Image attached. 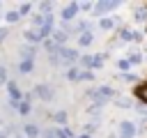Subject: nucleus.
<instances>
[{"label":"nucleus","instance_id":"obj_6","mask_svg":"<svg viewBox=\"0 0 147 138\" xmlns=\"http://www.w3.org/2000/svg\"><path fill=\"white\" fill-rule=\"evenodd\" d=\"M138 133H140V126L136 122H131V120H122L117 124V136L119 138H136Z\"/></svg>","mask_w":147,"mask_h":138},{"label":"nucleus","instance_id":"obj_31","mask_svg":"<svg viewBox=\"0 0 147 138\" xmlns=\"http://www.w3.org/2000/svg\"><path fill=\"white\" fill-rule=\"evenodd\" d=\"M117 80H124V83H138V76H136V74H117Z\"/></svg>","mask_w":147,"mask_h":138},{"label":"nucleus","instance_id":"obj_23","mask_svg":"<svg viewBox=\"0 0 147 138\" xmlns=\"http://www.w3.org/2000/svg\"><path fill=\"white\" fill-rule=\"evenodd\" d=\"M53 9H55V2H51V0L37 2V12H39V14H53Z\"/></svg>","mask_w":147,"mask_h":138},{"label":"nucleus","instance_id":"obj_15","mask_svg":"<svg viewBox=\"0 0 147 138\" xmlns=\"http://www.w3.org/2000/svg\"><path fill=\"white\" fill-rule=\"evenodd\" d=\"M51 120L55 122V126H67V122H69V113H67L64 108H60V110H53Z\"/></svg>","mask_w":147,"mask_h":138},{"label":"nucleus","instance_id":"obj_35","mask_svg":"<svg viewBox=\"0 0 147 138\" xmlns=\"http://www.w3.org/2000/svg\"><path fill=\"white\" fill-rule=\"evenodd\" d=\"M41 138H57V136H55V131H53V126H51V129H44V136H41Z\"/></svg>","mask_w":147,"mask_h":138},{"label":"nucleus","instance_id":"obj_19","mask_svg":"<svg viewBox=\"0 0 147 138\" xmlns=\"http://www.w3.org/2000/svg\"><path fill=\"white\" fill-rule=\"evenodd\" d=\"M131 32H133V28H129V25H119V28H117V39L124 41V44H129V41H131Z\"/></svg>","mask_w":147,"mask_h":138},{"label":"nucleus","instance_id":"obj_28","mask_svg":"<svg viewBox=\"0 0 147 138\" xmlns=\"http://www.w3.org/2000/svg\"><path fill=\"white\" fill-rule=\"evenodd\" d=\"M133 113L140 117V122H147V103H136V108H133Z\"/></svg>","mask_w":147,"mask_h":138},{"label":"nucleus","instance_id":"obj_38","mask_svg":"<svg viewBox=\"0 0 147 138\" xmlns=\"http://www.w3.org/2000/svg\"><path fill=\"white\" fill-rule=\"evenodd\" d=\"M76 138H92V136H87V133H78Z\"/></svg>","mask_w":147,"mask_h":138},{"label":"nucleus","instance_id":"obj_32","mask_svg":"<svg viewBox=\"0 0 147 138\" xmlns=\"http://www.w3.org/2000/svg\"><path fill=\"white\" fill-rule=\"evenodd\" d=\"M142 39H145V32L142 30H133L131 32V41L133 44H142Z\"/></svg>","mask_w":147,"mask_h":138},{"label":"nucleus","instance_id":"obj_3","mask_svg":"<svg viewBox=\"0 0 147 138\" xmlns=\"http://www.w3.org/2000/svg\"><path fill=\"white\" fill-rule=\"evenodd\" d=\"M119 7H122L119 0H96V2H94V12H92V16H96V18H106L108 14H113V12L119 9Z\"/></svg>","mask_w":147,"mask_h":138},{"label":"nucleus","instance_id":"obj_21","mask_svg":"<svg viewBox=\"0 0 147 138\" xmlns=\"http://www.w3.org/2000/svg\"><path fill=\"white\" fill-rule=\"evenodd\" d=\"M64 78L69 80V83H78V78H80V67L76 64V67H69L67 71H64Z\"/></svg>","mask_w":147,"mask_h":138},{"label":"nucleus","instance_id":"obj_17","mask_svg":"<svg viewBox=\"0 0 147 138\" xmlns=\"http://www.w3.org/2000/svg\"><path fill=\"white\" fill-rule=\"evenodd\" d=\"M30 113H32V101H30V99L18 101V106H16V115H18V117H28Z\"/></svg>","mask_w":147,"mask_h":138},{"label":"nucleus","instance_id":"obj_18","mask_svg":"<svg viewBox=\"0 0 147 138\" xmlns=\"http://www.w3.org/2000/svg\"><path fill=\"white\" fill-rule=\"evenodd\" d=\"M78 67H80V69H90V71H94V55L83 53L80 60H78Z\"/></svg>","mask_w":147,"mask_h":138},{"label":"nucleus","instance_id":"obj_5","mask_svg":"<svg viewBox=\"0 0 147 138\" xmlns=\"http://www.w3.org/2000/svg\"><path fill=\"white\" fill-rule=\"evenodd\" d=\"M78 14H80V5H78V2H67V5L60 9V21H64V23H76Z\"/></svg>","mask_w":147,"mask_h":138},{"label":"nucleus","instance_id":"obj_26","mask_svg":"<svg viewBox=\"0 0 147 138\" xmlns=\"http://www.w3.org/2000/svg\"><path fill=\"white\" fill-rule=\"evenodd\" d=\"M115 67H117V74H129L131 62H129V57H119V60L115 62Z\"/></svg>","mask_w":147,"mask_h":138},{"label":"nucleus","instance_id":"obj_4","mask_svg":"<svg viewBox=\"0 0 147 138\" xmlns=\"http://www.w3.org/2000/svg\"><path fill=\"white\" fill-rule=\"evenodd\" d=\"M32 97L39 99V101H44V103H51L55 99V87L51 83H37L32 87Z\"/></svg>","mask_w":147,"mask_h":138},{"label":"nucleus","instance_id":"obj_11","mask_svg":"<svg viewBox=\"0 0 147 138\" xmlns=\"http://www.w3.org/2000/svg\"><path fill=\"white\" fill-rule=\"evenodd\" d=\"M18 60H37V46L32 44L18 46Z\"/></svg>","mask_w":147,"mask_h":138},{"label":"nucleus","instance_id":"obj_34","mask_svg":"<svg viewBox=\"0 0 147 138\" xmlns=\"http://www.w3.org/2000/svg\"><path fill=\"white\" fill-rule=\"evenodd\" d=\"M78 5H80V12H85V14L94 12V2H78Z\"/></svg>","mask_w":147,"mask_h":138},{"label":"nucleus","instance_id":"obj_25","mask_svg":"<svg viewBox=\"0 0 147 138\" xmlns=\"http://www.w3.org/2000/svg\"><path fill=\"white\" fill-rule=\"evenodd\" d=\"M23 16L18 14V9H9V12H5V21L9 23V25H14V23H18Z\"/></svg>","mask_w":147,"mask_h":138},{"label":"nucleus","instance_id":"obj_7","mask_svg":"<svg viewBox=\"0 0 147 138\" xmlns=\"http://www.w3.org/2000/svg\"><path fill=\"white\" fill-rule=\"evenodd\" d=\"M21 131H23L25 138H41V136H44V129H41V124H37V122H25V124H21Z\"/></svg>","mask_w":147,"mask_h":138},{"label":"nucleus","instance_id":"obj_41","mask_svg":"<svg viewBox=\"0 0 147 138\" xmlns=\"http://www.w3.org/2000/svg\"><path fill=\"white\" fill-rule=\"evenodd\" d=\"M0 18H5V16H0Z\"/></svg>","mask_w":147,"mask_h":138},{"label":"nucleus","instance_id":"obj_36","mask_svg":"<svg viewBox=\"0 0 147 138\" xmlns=\"http://www.w3.org/2000/svg\"><path fill=\"white\" fill-rule=\"evenodd\" d=\"M7 37H9V28H0V44H2Z\"/></svg>","mask_w":147,"mask_h":138},{"label":"nucleus","instance_id":"obj_1","mask_svg":"<svg viewBox=\"0 0 147 138\" xmlns=\"http://www.w3.org/2000/svg\"><path fill=\"white\" fill-rule=\"evenodd\" d=\"M85 97L90 101H101V103H110L117 99V90L113 85H96V87H90L85 90Z\"/></svg>","mask_w":147,"mask_h":138},{"label":"nucleus","instance_id":"obj_8","mask_svg":"<svg viewBox=\"0 0 147 138\" xmlns=\"http://www.w3.org/2000/svg\"><path fill=\"white\" fill-rule=\"evenodd\" d=\"M5 87H7V94H9V99H11V101H23V99H25V92L21 90V85H18L16 80H11V78H9V83H7Z\"/></svg>","mask_w":147,"mask_h":138},{"label":"nucleus","instance_id":"obj_13","mask_svg":"<svg viewBox=\"0 0 147 138\" xmlns=\"http://www.w3.org/2000/svg\"><path fill=\"white\" fill-rule=\"evenodd\" d=\"M136 103H138V101H136L133 97H122V94H117V99H115V106L122 108V110H133Z\"/></svg>","mask_w":147,"mask_h":138},{"label":"nucleus","instance_id":"obj_9","mask_svg":"<svg viewBox=\"0 0 147 138\" xmlns=\"http://www.w3.org/2000/svg\"><path fill=\"white\" fill-rule=\"evenodd\" d=\"M21 34H23L25 44H32V46H41V44H44V39H41V34H39V30H34V28H25Z\"/></svg>","mask_w":147,"mask_h":138},{"label":"nucleus","instance_id":"obj_16","mask_svg":"<svg viewBox=\"0 0 147 138\" xmlns=\"http://www.w3.org/2000/svg\"><path fill=\"white\" fill-rule=\"evenodd\" d=\"M51 39H53V41H55L57 46H69V39H71V37H69V34H67L64 30L55 28V32H53V37H51Z\"/></svg>","mask_w":147,"mask_h":138},{"label":"nucleus","instance_id":"obj_27","mask_svg":"<svg viewBox=\"0 0 147 138\" xmlns=\"http://www.w3.org/2000/svg\"><path fill=\"white\" fill-rule=\"evenodd\" d=\"M16 9H18V14H21V16H32V14H34V12H32V9H34V5H32V2H21Z\"/></svg>","mask_w":147,"mask_h":138},{"label":"nucleus","instance_id":"obj_30","mask_svg":"<svg viewBox=\"0 0 147 138\" xmlns=\"http://www.w3.org/2000/svg\"><path fill=\"white\" fill-rule=\"evenodd\" d=\"M96 76H94V71H90V69H80V78H78V83H92Z\"/></svg>","mask_w":147,"mask_h":138},{"label":"nucleus","instance_id":"obj_22","mask_svg":"<svg viewBox=\"0 0 147 138\" xmlns=\"http://www.w3.org/2000/svg\"><path fill=\"white\" fill-rule=\"evenodd\" d=\"M133 21H136L138 25L147 23V5H142V7H138V9L133 12Z\"/></svg>","mask_w":147,"mask_h":138},{"label":"nucleus","instance_id":"obj_20","mask_svg":"<svg viewBox=\"0 0 147 138\" xmlns=\"http://www.w3.org/2000/svg\"><path fill=\"white\" fill-rule=\"evenodd\" d=\"M142 60H145V53H142L140 48H136V51H129V62H131V67H136V64H142Z\"/></svg>","mask_w":147,"mask_h":138},{"label":"nucleus","instance_id":"obj_12","mask_svg":"<svg viewBox=\"0 0 147 138\" xmlns=\"http://www.w3.org/2000/svg\"><path fill=\"white\" fill-rule=\"evenodd\" d=\"M94 44V32H83V34H78L76 37V48L80 51V48H90Z\"/></svg>","mask_w":147,"mask_h":138},{"label":"nucleus","instance_id":"obj_40","mask_svg":"<svg viewBox=\"0 0 147 138\" xmlns=\"http://www.w3.org/2000/svg\"><path fill=\"white\" fill-rule=\"evenodd\" d=\"M0 12H2V2H0Z\"/></svg>","mask_w":147,"mask_h":138},{"label":"nucleus","instance_id":"obj_14","mask_svg":"<svg viewBox=\"0 0 147 138\" xmlns=\"http://www.w3.org/2000/svg\"><path fill=\"white\" fill-rule=\"evenodd\" d=\"M16 71H18L21 76H30V74L34 71V60H18Z\"/></svg>","mask_w":147,"mask_h":138},{"label":"nucleus","instance_id":"obj_39","mask_svg":"<svg viewBox=\"0 0 147 138\" xmlns=\"http://www.w3.org/2000/svg\"><path fill=\"white\" fill-rule=\"evenodd\" d=\"M14 138H25V136H23V133H16V136H14Z\"/></svg>","mask_w":147,"mask_h":138},{"label":"nucleus","instance_id":"obj_33","mask_svg":"<svg viewBox=\"0 0 147 138\" xmlns=\"http://www.w3.org/2000/svg\"><path fill=\"white\" fill-rule=\"evenodd\" d=\"M9 83V76H7V67L0 64V85H7Z\"/></svg>","mask_w":147,"mask_h":138},{"label":"nucleus","instance_id":"obj_10","mask_svg":"<svg viewBox=\"0 0 147 138\" xmlns=\"http://www.w3.org/2000/svg\"><path fill=\"white\" fill-rule=\"evenodd\" d=\"M96 28L103 30V32H110V30H117V16H106V18H99L96 21Z\"/></svg>","mask_w":147,"mask_h":138},{"label":"nucleus","instance_id":"obj_29","mask_svg":"<svg viewBox=\"0 0 147 138\" xmlns=\"http://www.w3.org/2000/svg\"><path fill=\"white\" fill-rule=\"evenodd\" d=\"M99 124H101V122H92V120H90V122H85V124H83V133L94 136V133H96V129H99Z\"/></svg>","mask_w":147,"mask_h":138},{"label":"nucleus","instance_id":"obj_37","mask_svg":"<svg viewBox=\"0 0 147 138\" xmlns=\"http://www.w3.org/2000/svg\"><path fill=\"white\" fill-rule=\"evenodd\" d=\"M0 138H9V131H5V129H0Z\"/></svg>","mask_w":147,"mask_h":138},{"label":"nucleus","instance_id":"obj_2","mask_svg":"<svg viewBox=\"0 0 147 138\" xmlns=\"http://www.w3.org/2000/svg\"><path fill=\"white\" fill-rule=\"evenodd\" d=\"M80 51L78 48H74V46H60V51H57V60H60V69H69V67H76L78 64V60H80Z\"/></svg>","mask_w":147,"mask_h":138},{"label":"nucleus","instance_id":"obj_24","mask_svg":"<svg viewBox=\"0 0 147 138\" xmlns=\"http://www.w3.org/2000/svg\"><path fill=\"white\" fill-rule=\"evenodd\" d=\"M53 131H55L57 138H76V136H78V133H74L69 126H53Z\"/></svg>","mask_w":147,"mask_h":138}]
</instances>
